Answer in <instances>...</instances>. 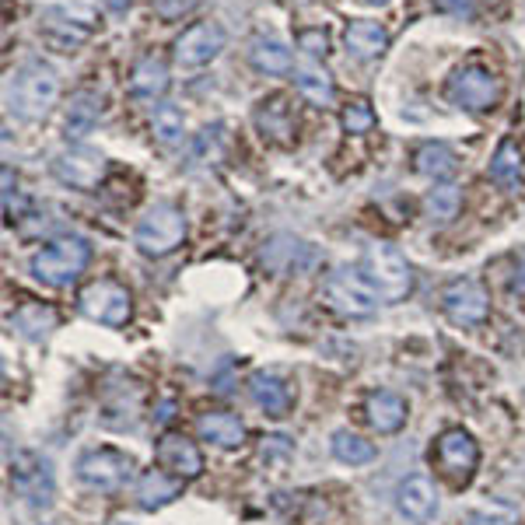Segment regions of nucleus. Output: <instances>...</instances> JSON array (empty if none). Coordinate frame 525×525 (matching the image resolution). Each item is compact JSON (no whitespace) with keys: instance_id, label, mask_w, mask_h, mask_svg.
I'll return each mask as SVG.
<instances>
[{"instance_id":"15","label":"nucleus","mask_w":525,"mask_h":525,"mask_svg":"<svg viewBox=\"0 0 525 525\" xmlns=\"http://www.w3.org/2000/svg\"><path fill=\"white\" fill-rule=\"evenodd\" d=\"M396 508L406 522L413 525H427L438 515V490L427 476H410V480L399 483L396 490Z\"/></svg>"},{"instance_id":"19","label":"nucleus","mask_w":525,"mask_h":525,"mask_svg":"<svg viewBox=\"0 0 525 525\" xmlns=\"http://www.w3.org/2000/svg\"><path fill=\"white\" fill-rule=\"evenodd\" d=\"M196 431H200L203 441L217 448H238L245 441V424L235 417V413H224V410H210L196 420Z\"/></svg>"},{"instance_id":"2","label":"nucleus","mask_w":525,"mask_h":525,"mask_svg":"<svg viewBox=\"0 0 525 525\" xmlns=\"http://www.w3.org/2000/svg\"><path fill=\"white\" fill-rule=\"evenodd\" d=\"M88 259H91V245L84 242V238L63 235V238H53V242L42 245L28 266H32L35 280H42V284L70 287L84 273Z\"/></svg>"},{"instance_id":"17","label":"nucleus","mask_w":525,"mask_h":525,"mask_svg":"<svg viewBox=\"0 0 525 525\" xmlns=\"http://www.w3.org/2000/svg\"><path fill=\"white\" fill-rule=\"evenodd\" d=\"M158 462L172 469L179 480H196L203 473V455L186 434H165L158 441Z\"/></svg>"},{"instance_id":"9","label":"nucleus","mask_w":525,"mask_h":525,"mask_svg":"<svg viewBox=\"0 0 525 525\" xmlns=\"http://www.w3.org/2000/svg\"><path fill=\"white\" fill-rule=\"evenodd\" d=\"M133 476V459L119 448H91L77 459V480L91 490H119Z\"/></svg>"},{"instance_id":"16","label":"nucleus","mask_w":525,"mask_h":525,"mask_svg":"<svg viewBox=\"0 0 525 525\" xmlns=\"http://www.w3.org/2000/svg\"><path fill=\"white\" fill-rule=\"evenodd\" d=\"M249 396L266 417H287L294 406V385L277 371H256L249 378Z\"/></svg>"},{"instance_id":"29","label":"nucleus","mask_w":525,"mask_h":525,"mask_svg":"<svg viewBox=\"0 0 525 525\" xmlns=\"http://www.w3.org/2000/svg\"><path fill=\"white\" fill-rule=\"evenodd\" d=\"M490 175H494V182H501V186H515V182L522 179V151H518L515 140H504V144L497 147L494 161H490Z\"/></svg>"},{"instance_id":"33","label":"nucleus","mask_w":525,"mask_h":525,"mask_svg":"<svg viewBox=\"0 0 525 525\" xmlns=\"http://www.w3.org/2000/svg\"><path fill=\"white\" fill-rule=\"evenodd\" d=\"M518 522V504L515 501H490L480 511L469 515L466 525H515Z\"/></svg>"},{"instance_id":"36","label":"nucleus","mask_w":525,"mask_h":525,"mask_svg":"<svg viewBox=\"0 0 525 525\" xmlns=\"http://www.w3.org/2000/svg\"><path fill=\"white\" fill-rule=\"evenodd\" d=\"M298 46L305 49L308 56H326L329 39H326V32H322V28H308V32L298 35Z\"/></svg>"},{"instance_id":"23","label":"nucleus","mask_w":525,"mask_h":525,"mask_svg":"<svg viewBox=\"0 0 525 525\" xmlns=\"http://www.w3.org/2000/svg\"><path fill=\"white\" fill-rule=\"evenodd\" d=\"M11 326L18 329L25 340H46L56 329V312L42 301H25L18 312L11 315Z\"/></svg>"},{"instance_id":"6","label":"nucleus","mask_w":525,"mask_h":525,"mask_svg":"<svg viewBox=\"0 0 525 525\" xmlns=\"http://www.w3.org/2000/svg\"><path fill=\"white\" fill-rule=\"evenodd\" d=\"M448 98L466 112H490L501 98V84H497L494 70L466 63L448 77Z\"/></svg>"},{"instance_id":"11","label":"nucleus","mask_w":525,"mask_h":525,"mask_svg":"<svg viewBox=\"0 0 525 525\" xmlns=\"http://www.w3.org/2000/svg\"><path fill=\"white\" fill-rule=\"evenodd\" d=\"M441 308H445V315L455 326H483L490 315V294L483 284L462 277L441 291Z\"/></svg>"},{"instance_id":"4","label":"nucleus","mask_w":525,"mask_h":525,"mask_svg":"<svg viewBox=\"0 0 525 525\" xmlns=\"http://www.w3.org/2000/svg\"><path fill=\"white\" fill-rule=\"evenodd\" d=\"M182 238H186V214L175 203H154L133 231V242L144 256H168L179 249Z\"/></svg>"},{"instance_id":"26","label":"nucleus","mask_w":525,"mask_h":525,"mask_svg":"<svg viewBox=\"0 0 525 525\" xmlns=\"http://www.w3.org/2000/svg\"><path fill=\"white\" fill-rule=\"evenodd\" d=\"M98 116H102V98L91 95V91L74 95V102H70V109H67V137L81 140L84 133H91V126L98 123Z\"/></svg>"},{"instance_id":"41","label":"nucleus","mask_w":525,"mask_h":525,"mask_svg":"<svg viewBox=\"0 0 525 525\" xmlns=\"http://www.w3.org/2000/svg\"><path fill=\"white\" fill-rule=\"evenodd\" d=\"M112 525H133V522H123V518H116V522H112Z\"/></svg>"},{"instance_id":"37","label":"nucleus","mask_w":525,"mask_h":525,"mask_svg":"<svg viewBox=\"0 0 525 525\" xmlns=\"http://www.w3.org/2000/svg\"><path fill=\"white\" fill-rule=\"evenodd\" d=\"M196 0H154V11L161 14V18H179L182 11H189Z\"/></svg>"},{"instance_id":"27","label":"nucleus","mask_w":525,"mask_h":525,"mask_svg":"<svg viewBox=\"0 0 525 525\" xmlns=\"http://www.w3.org/2000/svg\"><path fill=\"white\" fill-rule=\"evenodd\" d=\"M249 60L263 74H287L291 70V49L277 39H256L249 49Z\"/></svg>"},{"instance_id":"24","label":"nucleus","mask_w":525,"mask_h":525,"mask_svg":"<svg viewBox=\"0 0 525 525\" xmlns=\"http://www.w3.org/2000/svg\"><path fill=\"white\" fill-rule=\"evenodd\" d=\"M256 126L263 130V137L277 140V144H287L294 133V119H291V109H287L284 98H266V102H259L256 109Z\"/></svg>"},{"instance_id":"38","label":"nucleus","mask_w":525,"mask_h":525,"mask_svg":"<svg viewBox=\"0 0 525 525\" xmlns=\"http://www.w3.org/2000/svg\"><path fill=\"white\" fill-rule=\"evenodd\" d=\"M438 4L441 7H445V11H452V14H466V18H469V14H473V0H438Z\"/></svg>"},{"instance_id":"32","label":"nucleus","mask_w":525,"mask_h":525,"mask_svg":"<svg viewBox=\"0 0 525 525\" xmlns=\"http://www.w3.org/2000/svg\"><path fill=\"white\" fill-rule=\"evenodd\" d=\"M298 252H301V242L280 235L263 249V263L270 266V270H277V273H287L291 266H298Z\"/></svg>"},{"instance_id":"21","label":"nucleus","mask_w":525,"mask_h":525,"mask_svg":"<svg viewBox=\"0 0 525 525\" xmlns=\"http://www.w3.org/2000/svg\"><path fill=\"white\" fill-rule=\"evenodd\" d=\"M413 168H417L420 175H427V179L441 182V179H452L455 168H459V158H455L452 147L441 144V140H427V144H420L417 151H413Z\"/></svg>"},{"instance_id":"18","label":"nucleus","mask_w":525,"mask_h":525,"mask_svg":"<svg viewBox=\"0 0 525 525\" xmlns=\"http://www.w3.org/2000/svg\"><path fill=\"white\" fill-rule=\"evenodd\" d=\"M364 413H368V424L378 434H396L406 424V417H410V406H406V399L399 392L375 389L364 399Z\"/></svg>"},{"instance_id":"8","label":"nucleus","mask_w":525,"mask_h":525,"mask_svg":"<svg viewBox=\"0 0 525 525\" xmlns=\"http://www.w3.org/2000/svg\"><path fill=\"white\" fill-rule=\"evenodd\" d=\"M98 28V14L91 4H81V0H74V4H53L42 11V32L49 35V39L56 42V46H81L84 39H88L91 32Z\"/></svg>"},{"instance_id":"34","label":"nucleus","mask_w":525,"mask_h":525,"mask_svg":"<svg viewBox=\"0 0 525 525\" xmlns=\"http://www.w3.org/2000/svg\"><path fill=\"white\" fill-rule=\"evenodd\" d=\"M371 126H375V112L368 102H350L343 109V130L347 133H368Z\"/></svg>"},{"instance_id":"40","label":"nucleus","mask_w":525,"mask_h":525,"mask_svg":"<svg viewBox=\"0 0 525 525\" xmlns=\"http://www.w3.org/2000/svg\"><path fill=\"white\" fill-rule=\"evenodd\" d=\"M364 4H389V0H364Z\"/></svg>"},{"instance_id":"22","label":"nucleus","mask_w":525,"mask_h":525,"mask_svg":"<svg viewBox=\"0 0 525 525\" xmlns=\"http://www.w3.org/2000/svg\"><path fill=\"white\" fill-rule=\"evenodd\" d=\"M343 42H347V49L357 60H378L389 49V32L378 21H350Z\"/></svg>"},{"instance_id":"3","label":"nucleus","mask_w":525,"mask_h":525,"mask_svg":"<svg viewBox=\"0 0 525 525\" xmlns=\"http://www.w3.org/2000/svg\"><path fill=\"white\" fill-rule=\"evenodd\" d=\"M361 273L371 280V287L378 291V298L396 305L413 291V270L406 263V256L399 249L385 242H371L361 256Z\"/></svg>"},{"instance_id":"10","label":"nucleus","mask_w":525,"mask_h":525,"mask_svg":"<svg viewBox=\"0 0 525 525\" xmlns=\"http://www.w3.org/2000/svg\"><path fill=\"white\" fill-rule=\"evenodd\" d=\"M434 455H438L441 473L452 483H469L476 473V462H480V448H476L473 434L462 431V427H448V431L438 434V445H434Z\"/></svg>"},{"instance_id":"20","label":"nucleus","mask_w":525,"mask_h":525,"mask_svg":"<svg viewBox=\"0 0 525 525\" xmlns=\"http://www.w3.org/2000/svg\"><path fill=\"white\" fill-rule=\"evenodd\" d=\"M182 494V480L179 476H168L161 469H147L137 480V504L144 511H158L165 504H172Z\"/></svg>"},{"instance_id":"25","label":"nucleus","mask_w":525,"mask_h":525,"mask_svg":"<svg viewBox=\"0 0 525 525\" xmlns=\"http://www.w3.org/2000/svg\"><path fill=\"white\" fill-rule=\"evenodd\" d=\"M130 91L140 98H161L168 91V67L158 56H144L130 74Z\"/></svg>"},{"instance_id":"30","label":"nucleus","mask_w":525,"mask_h":525,"mask_svg":"<svg viewBox=\"0 0 525 525\" xmlns=\"http://www.w3.org/2000/svg\"><path fill=\"white\" fill-rule=\"evenodd\" d=\"M298 91L312 105H329L333 102V77L319 67H301L298 70Z\"/></svg>"},{"instance_id":"1","label":"nucleus","mask_w":525,"mask_h":525,"mask_svg":"<svg viewBox=\"0 0 525 525\" xmlns=\"http://www.w3.org/2000/svg\"><path fill=\"white\" fill-rule=\"evenodd\" d=\"M56 95H60V81H56V70L46 67V63H21L11 77H7V109L18 119H42L49 109H53Z\"/></svg>"},{"instance_id":"28","label":"nucleus","mask_w":525,"mask_h":525,"mask_svg":"<svg viewBox=\"0 0 525 525\" xmlns=\"http://www.w3.org/2000/svg\"><path fill=\"white\" fill-rule=\"evenodd\" d=\"M333 455L347 466H364V462L375 459V445L364 441L361 434L354 431H336L333 434Z\"/></svg>"},{"instance_id":"5","label":"nucleus","mask_w":525,"mask_h":525,"mask_svg":"<svg viewBox=\"0 0 525 525\" xmlns=\"http://www.w3.org/2000/svg\"><path fill=\"white\" fill-rule=\"evenodd\" d=\"M326 301L336 308L340 315L350 319H364L378 308V291L371 287V280L364 273L350 270V266H336L326 277Z\"/></svg>"},{"instance_id":"7","label":"nucleus","mask_w":525,"mask_h":525,"mask_svg":"<svg viewBox=\"0 0 525 525\" xmlns=\"http://www.w3.org/2000/svg\"><path fill=\"white\" fill-rule=\"evenodd\" d=\"M77 308L81 315H88L91 322H102V326H126L133 312V298L123 284L116 280H95L77 294Z\"/></svg>"},{"instance_id":"31","label":"nucleus","mask_w":525,"mask_h":525,"mask_svg":"<svg viewBox=\"0 0 525 525\" xmlns=\"http://www.w3.org/2000/svg\"><path fill=\"white\" fill-rule=\"evenodd\" d=\"M182 130H186V123H182V112L175 109V105H158V109H154L151 133L161 140V144H179Z\"/></svg>"},{"instance_id":"13","label":"nucleus","mask_w":525,"mask_h":525,"mask_svg":"<svg viewBox=\"0 0 525 525\" xmlns=\"http://www.w3.org/2000/svg\"><path fill=\"white\" fill-rule=\"evenodd\" d=\"M14 490L32 508H49V501H53V469H49V462L35 452L18 455L14 459Z\"/></svg>"},{"instance_id":"12","label":"nucleus","mask_w":525,"mask_h":525,"mask_svg":"<svg viewBox=\"0 0 525 525\" xmlns=\"http://www.w3.org/2000/svg\"><path fill=\"white\" fill-rule=\"evenodd\" d=\"M53 175L70 189H95L105 179V158L91 147H70L53 158Z\"/></svg>"},{"instance_id":"35","label":"nucleus","mask_w":525,"mask_h":525,"mask_svg":"<svg viewBox=\"0 0 525 525\" xmlns=\"http://www.w3.org/2000/svg\"><path fill=\"white\" fill-rule=\"evenodd\" d=\"M455 207H459V193H455V186H441L427 196V210H431L438 221H448V217L455 214Z\"/></svg>"},{"instance_id":"14","label":"nucleus","mask_w":525,"mask_h":525,"mask_svg":"<svg viewBox=\"0 0 525 525\" xmlns=\"http://www.w3.org/2000/svg\"><path fill=\"white\" fill-rule=\"evenodd\" d=\"M224 49V28L214 21H200V25H189L186 32L175 39V60L182 67H203Z\"/></svg>"},{"instance_id":"39","label":"nucleus","mask_w":525,"mask_h":525,"mask_svg":"<svg viewBox=\"0 0 525 525\" xmlns=\"http://www.w3.org/2000/svg\"><path fill=\"white\" fill-rule=\"evenodd\" d=\"M105 4H109V7H112V11H123V7H126V4H130V0H105Z\"/></svg>"}]
</instances>
